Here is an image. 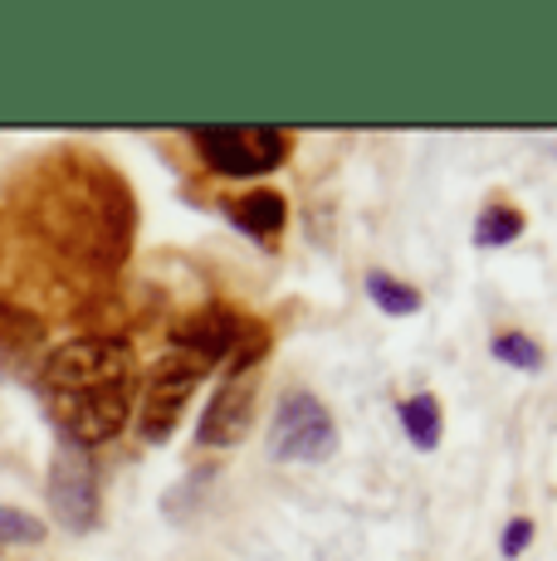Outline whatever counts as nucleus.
I'll use <instances>...</instances> for the list:
<instances>
[{
    "mask_svg": "<svg viewBox=\"0 0 557 561\" xmlns=\"http://www.w3.org/2000/svg\"><path fill=\"white\" fill-rule=\"evenodd\" d=\"M240 332H245V318L235 308L225 304H211L201 312H191V318H181L177 328H171V347L186 352V357L206 362L211 371H216V362H230L235 347H240Z\"/></svg>",
    "mask_w": 557,
    "mask_h": 561,
    "instance_id": "obj_7",
    "label": "nucleus"
},
{
    "mask_svg": "<svg viewBox=\"0 0 557 561\" xmlns=\"http://www.w3.org/2000/svg\"><path fill=\"white\" fill-rule=\"evenodd\" d=\"M254 401H260V371H240V376H225L211 396L206 415H201L196 430V445L201 449H230L250 435L254 425Z\"/></svg>",
    "mask_w": 557,
    "mask_h": 561,
    "instance_id": "obj_6",
    "label": "nucleus"
},
{
    "mask_svg": "<svg viewBox=\"0 0 557 561\" xmlns=\"http://www.w3.org/2000/svg\"><path fill=\"white\" fill-rule=\"evenodd\" d=\"M39 405L64 445H109L137 405L133 347L123 337H73L39 366Z\"/></svg>",
    "mask_w": 557,
    "mask_h": 561,
    "instance_id": "obj_1",
    "label": "nucleus"
},
{
    "mask_svg": "<svg viewBox=\"0 0 557 561\" xmlns=\"http://www.w3.org/2000/svg\"><path fill=\"white\" fill-rule=\"evenodd\" d=\"M489 352H495L503 366H513V371H528V376L543 371V347L528 332H499V337L489 342Z\"/></svg>",
    "mask_w": 557,
    "mask_h": 561,
    "instance_id": "obj_12",
    "label": "nucleus"
},
{
    "mask_svg": "<svg viewBox=\"0 0 557 561\" xmlns=\"http://www.w3.org/2000/svg\"><path fill=\"white\" fill-rule=\"evenodd\" d=\"M201 161L220 176H270L288 161V133L278 127H206L191 133Z\"/></svg>",
    "mask_w": 557,
    "mask_h": 561,
    "instance_id": "obj_4",
    "label": "nucleus"
},
{
    "mask_svg": "<svg viewBox=\"0 0 557 561\" xmlns=\"http://www.w3.org/2000/svg\"><path fill=\"white\" fill-rule=\"evenodd\" d=\"M49 513L59 517L64 533H93L99 527V469H93L89 449L55 445L49 459Z\"/></svg>",
    "mask_w": 557,
    "mask_h": 561,
    "instance_id": "obj_5",
    "label": "nucleus"
},
{
    "mask_svg": "<svg viewBox=\"0 0 557 561\" xmlns=\"http://www.w3.org/2000/svg\"><path fill=\"white\" fill-rule=\"evenodd\" d=\"M35 542H45V523L0 503V547H35Z\"/></svg>",
    "mask_w": 557,
    "mask_h": 561,
    "instance_id": "obj_13",
    "label": "nucleus"
},
{
    "mask_svg": "<svg viewBox=\"0 0 557 561\" xmlns=\"http://www.w3.org/2000/svg\"><path fill=\"white\" fill-rule=\"evenodd\" d=\"M528 542H533V523H528V517H513V523L503 527V537H499L503 561H519L523 552H528Z\"/></svg>",
    "mask_w": 557,
    "mask_h": 561,
    "instance_id": "obj_14",
    "label": "nucleus"
},
{
    "mask_svg": "<svg viewBox=\"0 0 557 561\" xmlns=\"http://www.w3.org/2000/svg\"><path fill=\"white\" fill-rule=\"evenodd\" d=\"M225 215H230L235 230H245L250 240H274L288 225V205L278 191H250V196L225 201Z\"/></svg>",
    "mask_w": 557,
    "mask_h": 561,
    "instance_id": "obj_8",
    "label": "nucleus"
},
{
    "mask_svg": "<svg viewBox=\"0 0 557 561\" xmlns=\"http://www.w3.org/2000/svg\"><path fill=\"white\" fill-rule=\"evenodd\" d=\"M396 415H401V430H406V439H411V449L431 455V449L441 445V401H435L431 391L406 396V401L396 405Z\"/></svg>",
    "mask_w": 557,
    "mask_h": 561,
    "instance_id": "obj_9",
    "label": "nucleus"
},
{
    "mask_svg": "<svg viewBox=\"0 0 557 561\" xmlns=\"http://www.w3.org/2000/svg\"><path fill=\"white\" fill-rule=\"evenodd\" d=\"M211 376L206 362L186 357V352L171 347L162 362L152 366V376H147L143 386V401H137V430H143L147 445H167L171 435H177L181 415H186L191 396H196V386Z\"/></svg>",
    "mask_w": 557,
    "mask_h": 561,
    "instance_id": "obj_2",
    "label": "nucleus"
},
{
    "mask_svg": "<svg viewBox=\"0 0 557 561\" xmlns=\"http://www.w3.org/2000/svg\"><path fill=\"white\" fill-rule=\"evenodd\" d=\"M519 234H523V215L513 210V205L489 201L485 210H479V220H475V244L479 250H503V244H513Z\"/></svg>",
    "mask_w": 557,
    "mask_h": 561,
    "instance_id": "obj_11",
    "label": "nucleus"
},
{
    "mask_svg": "<svg viewBox=\"0 0 557 561\" xmlns=\"http://www.w3.org/2000/svg\"><path fill=\"white\" fill-rule=\"evenodd\" d=\"M367 298L387 312V318H411V312H421V304H425V298L416 294L406 278L387 274V268H372V274H367Z\"/></svg>",
    "mask_w": 557,
    "mask_h": 561,
    "instance_id": "obj_10",
    "label": "nucleus"
},
{
    "mask_svg": "<svg viewBox=\"0 0 557 561\" xmlns=\"http://www.w3.org/2000/svg\"><path fill=\"white\" fill-rule=\"evenodd\" d=\"M338 449L333 410L314 391H284L270 425V455L284 463H323Z\"/></svg>",
    "mask_w": 557,
    "mask_h": 561,
    "instance_id": "obj_3",
    "label": "nucleus"
}]
</instances>
